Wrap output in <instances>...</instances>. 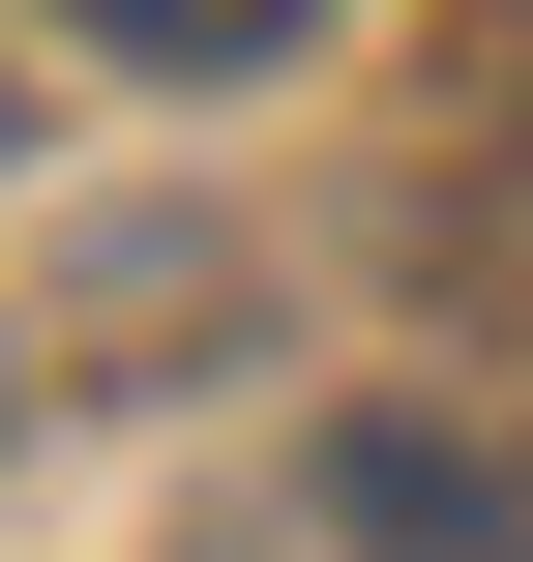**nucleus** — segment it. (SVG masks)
<instances>
[{
  "instance_id": "nucleus-1",
  "label": "nucleus",
  "mask_w": 533,
  "mask_h": 562,
  "mask_svg": "<svg viewBox=\"0 0 533 562\" xmlns=\"http://www.w3.org/2000/svg\"><path fill=\"white\" fill-rule=\"evenodd\" d=\"M89 30H119V59H267L297 0H89Z\"/></svg>"
}]
</instances>
